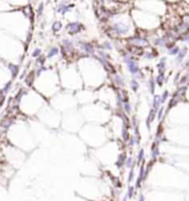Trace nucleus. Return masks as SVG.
I'll use <instances>...</instances> for the list:
<instances>
[{"mask_svg": "<svg viewBox=\"0 0 189 201\" xmlns=\"http://www.w3.org/2000/svg\"><path fill=\"white\" fill-rule=\"evenodd\" d=\"M108 34L113 38H131L135 36L133 18L127 12L112 14L108 18Z\"/></svg>", "mask_w": 189, "mask_h": 201, "instance_id": "f257e3e1", "label": "nucleus"}, {"mask_svg": "<svg viewBox=\"0 0 189 201\" xmlns=\"http://www.w3.org/2000/svg\"><path fill=\"white\" fill-rule=\"evenodd\" d=\"M133 20L139 28L145 30L156 29L159 26V18L157 14H150L144 10H133Z\"/></svg>", "mask_w": 189, "mask_h": 201, "instance_id": "f03ea898", "label": "nucleus"}, {"mask_svg": "<svg viewBox=\"0 0 189 201\" xmlns=\"http://www.w3.org/2000/svg\"><path fill=\"white\" fill-rule=\"evenodd\" d=\"M124 61H125V63H126V65H127V70H128V72L131 74L135 75V74L139 71L138 64L136 63V61H135V59H134L133 56L127 55V54L124 55Z\"/></svg>", "mask_w": 189, "mask_h": 201, "instance_id": "7ed1b4c3", "label": "nucleus"}, {"mask_svg": "<svg viewBox=\"0 0 189 201\" xmlns=\"http://www.w3.org/2000/svg\"><path fill=\"white\" fill-rule=\"evenodd\" d=\"M84 30V26L81 22L78 21H74V22H70L68 26H66V31L70 34H76L78 32L83 31Z\"/></svg>", "mask_w": 189, "mask_h": 201, "instance_id": "20e7f679", "label": "nucleus"}, {"mask_svg": "<svg viewBox=\"0 0 189 201\" xmlns=\"http://www.w3.org/2000/svg\"><path fill=\"white\" fill-rule=\"evenodd\" d=\"M129 42L135 46H148V41L145 38L141 37V36H133L129 38Z\"/></svg>", "mask_w": 189, "mask_h": 201, "instance_id": "39448f33", "label": "nucleus"}, {"mask_svg": "<svg viewBox=\"0 0 189 201\" xmlns=\"http://www.w3.org/2000/svg\"><path fill=\"white\" fill-rule=\"evenodd\" d=\"M73 7H74L73 4H71V5H70L69 2H66V1H62L60 5L58 6L56 11H58L59 14H66L69 10L72 9Z\"/></svg>", "mask_w": 189, "mask_h": 201, "instance_id": "423d86ee", "label": "nucleus"}, {"mask_svg": "<svg viewBox=\"0 0 189 201\" xmlns=\"http://www.w3.org/2000/svg\"><path fill=\"white\" fill-rule=\"evenodd\" d=\"M187 52H188V48L187 46H183L179 52H178L177 56H176V63H180L185 59V56L187 55Z\"/></svg>", "mask_w": 189, "mask_h": 201, "instance_id": "0eeeda50", "label": "nucleus"}, {"mask_svg": "<svg viewBox=\"0 0 189 201\" xmlns=\"http://www.w3.org/2000/svg\"><path fill=\"white\" fill-rule=\"evenodd\" d=\"M80 46H81V49L86 53V54H92L94 49H93V46L91 43H88V42H80Z\"/></svg>", "mask_w": 189, "mask_h": 201, "instance_id": "6e6552de", "label": "nucleus"}, {"mask_svg": "<svg viewBox=\"0 0 189 201\" xmlns=\"http://www.w3.org/2000/svg\"><path fill=\"white\" fill-rule=\"evenodd\" d=\"M22 11H23V14H26V17L32 21V19H33V10H32V8H31V6H29V5L26 6V7H24V8L22 9Z\"/></svg>", "mask_w": 189, "mask_h": 201, "instance_id": "1a4fd4ad", "label": "nucleus"}, {"mask_svg": "<svg viewBox=\"0 0 189 201\" xmlns=\"http://www.w3.org/2000/svg\"><path fill=\"white\" fill-rule=\"evenodd\" d=\"M161 105V102H160V96L159 95H154L153 97V108L154 110H157L160 107Z\"/></svg>", "mask_w": 189, "mask_h": 201, "instance_id": "9d476101", "label": "nucleus"}, {"mask_svg": "<svg viewBox=\"0 0 189 201\" xmlns=\"http://www.w3.org/2000/svg\"><path fill=\"white\" fill-rule=\"evenodd\" d=\"M114 82H115V84L118 87H124L125 86L124 78H122L121 75H117V74H115V75H114Z\"/></svg>", "mask_w": 189, "mask_h": 201, "instance_id": "9b49d317", "label": "nucleus"}, {"mask_svg": "<svg viewBox=\"0 0 189 201\" xmlns=\"http://www.w3.org/2000/svg\"><path fill=\"white\" fill-rule=\"evenodd\" d=\"M8 69L10 70V72L12 74V78H16L17 74L19 73V66L18 65H14V64H8Z\"/></svg>", "mask_w": 189, "mask_h": 201, "instance_id": "f8f14e48", "label": "nucleus"}, {"mask_svg": "<svg viewBox=\"0 0 189 201\" xmlns=\"http://www.w3.org/2000/svg\"><path fill=\"white\" fill-rule=\"evenodd\" d=\"M11 124H12V119L6 118L1 122V124H0V128H1V129H4V130H6L8 127H10V125H11Z\"/></svg>", "mask_w": 189, "mask_h": 201, "instance_id": "ddd939ff", "label": "nucleus"}, {"mask_svg": "<svg viewBox=\"0 0 189 201\" xmlns=\"http://www.w3.org/2000/svg\"><path fill=\"white\" fill-rule=\"evenodd\" d=\"M62 29V22L61 21H54V22L52 23V31L56 33V32H59Z\"/></svg>", "mask_w": 189, "mask_h": 201, "instance_id": "4468645a", "label": "nucleus"}, {"mask_svg": "<svg viewBox=\"0 0 189 201\" xmlns=\"http://www.w3.org/2000/svg\"><path fill=\"white\" fill-rule=\"evenodd\" d=\"M155 81H156L157 85L163 86V85H164V83H165V74H164V73H159Z\"/></svg>", "mask_w": 189, "mask_h": 201, "instance_id": "2eb2a0df", "label": "nucleus"}, {"mask_svg": "<svg viewBox=\"0 0 189 201\" xmlns=\"http://www.w3.org/2000/svg\"><path fill=\"white\" fill-rule=\"evenodd\" d=\"M58 53H59V49H58V48H56V46H53V48H51L50 51L48 52V55H46V58H48V59H51V58L56 56Z\"/></svg>", "mask_w": 189, "mask_h": 201, "instance_id": "dca6fc26", "label": "nucleus"}, {"mask_svg": "<svg viewBox=\"0 0 189 201\" xmlns=\"http://www.w3.org/2000/svg\"><path fill=\"white\" fill-rule=\"evenodd\" d=\"M129 86H131V88L133 90L134 92H137V90H138L139 87V83L138 81L136 80V78H134V80H132L131 82H129Z\"/></svg>", "mask_w": 189, "mask_h": 201, "instance_id": "f3484780", "label": "nucleus"}, {"mask_svg": "<svg viewBox=\"0 0 189 201\" xmlns=\"http://www.w3.org/2000/svg\"><path fill=\"white\" fill-rule=\"evenodd\" d=\"M165 62H166V59L164 58V59L158 63V65H157V69L159 70V73H164V71L166 69V63H165Z\"/></svg>", "mask_w": 189, "mask_h": 201, "instance_id": "a211bd4d", "label": "nucleus"}, {"mask_svg": "<svg viewBox=\"0 0 189 201\" xmlns=\"http://www.w3.org/2000/svg\"><path fill=\"white\" fill-rule=\"evenodd\" d=\"M148 86H149V91H150V93L154 94V93H155V86H156V81H155L153 78L149 80V82H148Z\"/></svg>", "mask_w": 189, "mask_h": 201, "instance_id": "6ab92c4d", "label": "nucleus"}, {"mask_svg": "<svg viewBox=\"0 0 189 201\" xmlns=\"http://www.w3.org/2000/svg\"><path fill=\"white\" fill-rule=\"evenodd\" d=\"M180 51V48L179 46H174L173 48H170L169 50H168V53L170 55H177L178 54V52Z\"/></svg>", "mask_w": 189, "mask_h": 201, "instance_id": "aec40b11", "label": "nucleus"}, {"mask_svg": "<svg viewBox=\"0 0 189 201\" xmlns=\"http://www.w3.org/2000/svg\"><path fill=\"white\" fill-rule=\"evenodd\" d=\"M33 80H34V72H32V73H30L26 78V83H27V85H31L33 83Z\"/></svg>", "mask_w": 189, "mask_h": 201, "instance_id": "412c9836", "label": "nucleus"}, {"mask_svg": "<svg viewBox=\"0 0 189 201\" xmlns=\"http://www.w3.org/2000/svg\"><path fill=\"white\" fill-rule=\"evenodd\" d=\"M168 96H169V92L168 91H164L163 92V94L160 95V102L161 104H164L167 100H168Z\"/></svg>", "mask_w": 189, "mask_h": 201, "instance_id": "4be33fe9", "label": "nucleus"}, {"mask_svg": "<svg viewBox=\"0 0 189 201\" xmlns=\"http://www.w3.org/2000/svg\"><path fill=\"white\" fill-rule=\"evenodd\" d=\"M44 61H46V58L44 56H42V55H40L39 58H37V61H36V66H42L43 65V63H44Z\"/></svg>", "mask_w": 189, "mask_h": 201, "instance_id": "5701e85b", "label": "nucleus"}, {"mask_svg": "<svg viewBox=\"0 0 189 201\" xmlns=\"http://www.w3.org/2000/svg\"><path fill=\"white\" fill-rule=\"evenodd\" d=\"M164 113H165V108L160 106V107L158 108V110H157V119H158V120H161V119H163Z\"/></svg>", "mask_w": 189, "mask_h": 201, "instance_id": "b1692460", "label": "nucleus"}, {"mask_svg": "<svg viewBox=\"0 0 189 201\" xmlns=\"http://www.w3.org/2000/svg\"><path fill=\"white\" fill-rule=\"evenodd\" d=\"M123 110H124L125 113L131 114V112H132V106H131V104H129V102H127V103H124V104H123Z\"/></svg>", "mask_w": 189, "mask_h": 201, "instance_id": "393cba45", "label": "nucleus"}, {"mask_svg": "<svg viewBox=\"0 0 189 201\" xmlns=\"http://www.w3.org/2000/svg\"><path fill=\"white\" fill-rule=\"evenodd\" d=\"M11 85H12V82H11V81H9V82H8L5 85V87H4L2 90H1V92H2V93H4V94L6 95V94H7V93L10 91V88H11Z\"/></svg>", "mask_w": 189, "mask_h": 201, "instance_id": "a878e982", "label": "nucleus"}, {"mask_svg": "<svg viewBox=\"0 0 189 201\" xmlns=\"http://www.w3.org/2000/svg\"><path fill=\"white\" fill-rule=\"evenodd\" d=\"M40 55H41V49H36V50L32 52L33 58H39Z\"/></svg>", "mask_w": 189, "mask_h": 201, "instance_id": "bb28decb", "label": "nucleus"}, {"mask_svg": "<svg viewBox=\"0 0 189 201\" xmlns=\"http://www.w3.org/2000/svg\"><path fill=\"white\" fill-rule=\"evenodd\" d=\"M103 48L106 50H112V44L110 43V41H105L103 43Z\"/></svg>", "mask_w": 189, "mask_h": 201, "instance_id": "cd10ccee", "label": "nucleus"}, {"mask_svg": "<svg viewBox=\"0 0 189 201\" xmlns=\"http://www.w3.org/2000/svg\"><path fill=\"white\" fill-rule=\"evenodd\" d=\"M43 8H44V6H43V4H40V6H39V8H38V16H39V17H40V16L42 14Z\"/></svg>", "mask_w": 189, "mask_h": 201, "instance_id": "c85d7f7f", "label": "nucleus"}, {"mask_svg": "<svg viewBox=\"0 0 189 201\" xmlns=\"http://www.w3.org/2000/svg\"><path fill=\"white\" fill-rule=\"evenodd\" d=\"M116 2H126V1H128V0H114Z\"/></svg>", "mask_w": 189, "mask_h": 201, "instance_id": "c756f323", "label": "nucleus"}, {"mask_svg": "<svg viewBox=\"0 0 189 201\" xmlns=\"http://www.w3.org/2000/svg\"><path fill=\"white\" fill-rule=\"evenodd\" d=\"M186 68H189V61L187 62V63H186Z\"/></svg>", "mask_w": 189, "mask_h": 201, "instance_id": "7c9ffc66", "label": "nucleus"}, {"mask_svg": "<svg viewBox=\"0 0 189 201\" xmlns=\"http://www.w3.org/2000/svg\"><path fill=\"white\" fill-rule=\"evenodd\" d=\"M171 1H174V0H171Z\"/></svg>", "mask_w": 189, "mask_h": 201, "instance_id": "2f4dec72", "label": "nucleus"}, {"mask_svg": "<svg viewBox=\"0 0 189 201\" xmlns=\"http://www.w3.org/2000/svg\"><path fill=\"white\" fill-rule=\"evenodd\" d=\"M30 1H31V0H30Z\"/></svg>", "mask_w": 189, "mask_h": 201, "instance_id": "473e14b6", "label": "nucleus"}]
</instances>
